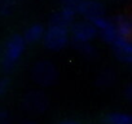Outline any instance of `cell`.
Returning a JSON list of instances; mask_svg holds the SVG:
<instances>
[{
  "label": "cell",
  "instance_id": "obj_1",
  "mask_svg": "<svg viewBox=\"0 0 132 124\" xmlns=\"http://www.w3.org/2000/svg\"><path fill=\"white\" fill-rule=\"evenodd\" d=\"M26 45V41L20 34H14L7 39L2 48V54H0L2 66L5 70H12L21 61V58L25 54Z\"/></svg>",
  "mask_w": 132,
  "mask_h": 124
},
{
  "label": "cell",
  "instance_id": "obj_2",
  "mask_svg": "<svg viewBox=\"0 0 132 124\" xmlns=\"http://www.w3.org/2000/svg\"><path fill=\"white\" fill-rule=\"evenodd\" d=\"M42 41L47 49L58 52V50L63 49L65 47H68V44L70 43L69 29L49 25L48 29H45V31H44V36H43Z\"/></svg>",
  "mask_w": 132,
  "mask_h": 124
},
{
  "label": "cell",
  "instance_id": "obj_3",
  "mask_svg": "<svg viewBox=\"0 0 132 124\" xmlns=\"http://www.w3.org/2000/svg\"><path fill=\"white\" fill-rule=\"evenodd\" d=\"M69 34L73 44L78 45V44L91 43L97 36V30L92 25V22L82 20V21H74V23L69 27Z\"/></svg>",
  "mask_w": 132,
  "mask_h": 124
},
{
  "label": "cell",
  "instance_id": "obj_4",
  "mask_svg": "<svg viewBox=\"0 0 132 124\" xmlns=\"http://www.w3.org/2000/svg\"><path fill=\"white\" fill-rule=\"evenodd\" d=\"M32 79L43 87L52 85L57 79V69L49 61H39L32 67Z\"/></svg>",
  "mask_w": 132,
  "mask_h": 124
},
{
  "label": "cell",
  "instance_id": "obj_5",
  "mask_svg": "<svg viewBox=\"0 0 132 124\" xmlns=\"http://www.w3.org/2000/svg\"><path fill=\"white\" fill-rule=\"evenodd\" d=\"M104 14H105V5L98 0H80L77 8V16H82L83 20L87 21L102 17Z\"/></svg>",
  "mask_w": 132,
  "mask_h": 124
},
{
  "label": "cell",
  "instance_id": "obj_6",
  "mask_svg": "<svg viewBox=\"0 0 132 124\" xmlns=\"http://www.w3.org/2000/svg\"><path fill=\"white\" fill-rule=\"evenodd\" d=\"M89 22H92V25L97 30V35H100V38L106 44L110 45L117 39L118 34H117V30L114 27L111 18H106L105 16H102V17H97V18H95Z\"/></svg>",
  "mask_w": 132,
  "mask_h": 124
},
{
  "label": "cell",
  "instance_id": "obj_7",
  "mask_svg": "<svg viewBox=\"0 0 132 124\" xmlns=\"http://www.w3.org/2000/svg\"><path fill=\"white\" fill-rule=\"evenodd\" d=\"M114 56L123 64H131L132 62V43L131 38L117 36V39L110 44Z\"/></svg>",
  "mask_w": 132,
  "mask_h": 124
},
{
  "label": "cell",
  "instance_id": "obj_8",
  "mask_svg": "<svg viewBox=\"0 0 132 124\" xmlns=\"http://www.w3.org/2000/svg\"><path fill=\"white\" fill-rule=\"evenodd\" d=\"M23 106L27 111L43 112L47 107V98L39 92H32V93H30L25 97Z\"/></svg>",
  "mask_w": 132,
  "mask_h": 124
},
{
  "label": "cell",
  "instance_id": "obj_9",
  "mask_svg": "<svg viewBox=\"0 0 132 124\" xmlns=\"http://www.w3.org/2000/svg\"><path fill=\"white\" fill-rule=\"evenodd\" d=\"M75 17H77V13L74 11L66 9V8H60V11H57L52 16L49 25H54V26H61V27L69 29L74 23Z\"/></svg>",
  "mask_w": 132,
  "mask_h": 124
},
{
  "label": "cell",
  "instance_id": "obj_10",
  "mask_svg": "<svg viewBox=\"0 0 132 124\" xmlns=\"http://www.w3.org/2000/svg\"><path fill=\"white\" fill-rule=\"evenodd\" d=\"M44 31H45V27L43 25L34 23L25 30V34L22 35V38L26 41V44H36L43 40Z\"/></svg>",
  "mask_w": 132,
  "mask_h": 124
},
{
  "label": "cell",
  "instance_id": "obj_11",
  "mask_svg": "<svg viewBox=\"0 0 132 124\" xmlns=\"http://www.w3.org/2000/svg\"><path fill=\"white\" fill-rule=\"evenodd\" d=\"M114 27L117 30V34L119 36H124V38H131L132 34V22L131 18L127 16H117L114 18H111Z\"/></svg>",
  "mask_w": 132,
  "mask_h": 124
},
{
  "label": "cell",
  "instance_id": "obj_12",
  "mask_svg": "<svg viewBox=\"0 0 132 124\" xmlns=\"http://www.w3.org/2000/svg\"><path fill=\"white\" fill-rule=\"evenodd\" d=\"M105 121L106 124H132V116L127 112L114 111L108 114Z\"/></svg>",
  "mask_w": 132,
  "mask_h": 124
},
{
  "label": "cell",
  "instance_id": "obj_13",
  "mask_svg": "<svg viewBox=\"0 0 132 124\" xmlns=\"http://www.w3.org/2000/svg\"><path fill=\"white\" fill-rule=\"evenodd\" d=\"M75 48L86 57L88 58H93L97 54V49L95 48V45H92V43H84V44H78L75 45Z\"/></svg>",
  "mask_w": 132,
  "mask_h": 124
},
{
  "label": "cell",
  "instance_id": "obj_14",
  "mask_svg": "<svg viewBox=\"0 0 132 124\" xmlns=\"http://www.w3.org/2000/svg\"><path fill=\"white\" fill-rule=\"evenodd\" d=\"M114 82H115V75H114V71H110V70L102 71L97 79V83L102 87H109L114 84Z\"/></svg>",
  "mask_w": 132,
  "mask_h": 124
},
{
  "label": "cell",
  "instance_id": "obj_15",
  "mask_svg": "<svg viewBox=\"0 0 132 124\" xmlns=\"http://www.w3.org/2000/svg\"><path fill=\"white\" fill-rule=\"evenodd\" d=\"M13 12V3L11 0H0V16L7 17Z\"/></svg>",
  "mask_w": 132,
  "mask_h": 124
},
{
  "label": "cell",
  "instance_id": "obj_16",
  "mask_svg": "<svg viewBox=\"0 0 132 124\" xmlns=\"http://www.w3.org/2000/svg\"><path fill=\"white\" fill-rule=\"evenodd\" d=\"M11 88V79L9 78H0V98L4 97Z\"/></svg>",
  "mask_w": 132,
  "mask_h": 124
},
{
  "label": "cell",
  "instance_id": "obj_17",
  "mask_svg": "<svg viewBox=\"0 0 132 124\" xmlns=\"http://www.w3.org/2000/svg\"><path fill=\"white\" fill-rule=\"evenodd\" d=\"M80 0H61V8H66V9H71L77 13V8Z\"/></svg>",
  "mask_w": 132,
  "mask_h": 124
},
{
  "label": "cell",
  "instance_id": "obj_18",
  "mask_svg": "<svg viewBox=\"0 0 132 124\" xmlns=\"http://www.w3.org/2000/svg\"><path fill=\"white\" fill-rule=\"evenodd\" d=\"M0 124H11V115L5 109H0Z\"/></svg>",
  "mask_w": 132,
  "mask_h": 124
},
{
  "label": "cell",
  "instance_id": "obj_19",
  "mask_svg": "<svg viewBox=\"0 0 132 124\" xmlns=\"http://www.w3.org/2000/svg\"><path fill=\"white\" fill-rule=\"evenodd\" d=\"M126 97L131 101L132 100V87L131 85H127V88H126Z\"/></svg>",
  "mask_w": 132,
  "mask_h": 124
},
{
  "label": "cell",
  "instance_id": "obj_20",
  "mask_svg": "<svg viewBox=\"0 0 132 124\" xmlns=\"http://www.w3.org/2000/svg\"><path fill=\"white\" fill-rule=\"evenodd\" d=\"M60 124H80V123L79 121H75V120H65V121H62Z\"/></svg>",
  "mask_w": 132,
  "mask_h": 124
}]
</instances>
